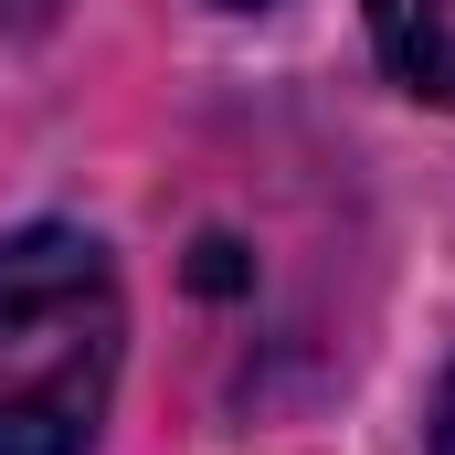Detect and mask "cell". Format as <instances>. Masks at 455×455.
<instances>
[{"mask_svg":"<svg viewBox=\"0 0 455 455\" xmlns=\"http://www.w3.org/2000/svg\"><path fill=\"white\" fill-rule=\"evenodd\" d=\"M127 297L96 233L21 223L0 243V455H85L116 403Z\"/></svg>","mask_w":455,"mask_h":455,"instance_id":"6da1fadb","label":"cell"},{"mask_svg":"<svg viewBox=\"0 0 455 455\" xmlns=\"http://www.w3.org/2000/svg\"><path fill=\"white\" fill-rule=\"evenodd\" d=\"M371 43L392 85H413L424 107H455V0H371Z\"/></svg>","mask_w":455,"mask_h":455,"instance_id":"7a4b0ae2","label":"cell"},{"mask_svg":"<svg viewBox=\"0 0 455 455\" xmlns=\"http://www.w3.org/2000/svg\"><path fill=\"white\" fill-rule=\"evenodd\" d=\"M435 455H455V371H445V392H435Z\"/></svg>","mask_w":455,"mask_h":455,"instance_id":"3957f363","label":"cell"},{"mask_svg":"<svg viewBox=\"0 0 455 455\" xmlns=\"http://www.w3.org/2000/svg\"><path fill=\"white\" fill-rule=\"evenodd\" d=\"M223 11H265V0H223Z\"/></svg>","mask_w":455,"mask_h":455,"instance_id":"277c9868","label":"cell"}]
</instances>
